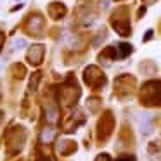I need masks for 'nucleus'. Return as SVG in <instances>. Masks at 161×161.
Returning <instances> with one entry per match:
<instances>
[{
    "label": "nucleus",
    "mask_w": 161,
    "mask_h": 161,
    "mask_svg": "<svg viewBox=\"0 0 161 161\" xmlns=\"http://www.w3.org/2000/svg\"><path fill=\"white\" fill-rule=\"evenodd\" d=\"M0 45H2V35H0Z\"/></svg>",
    "instance_id": "nucleus-5"
},
{
    "label": "nucleus",
    "mask_w": 161,
    "mask_h": 161,
    "mask_svg": "<svg viewBox=\"0 0 161 161\" xmlns=\"http://www.w3.org/2000/svg\"><path fill=\"white\" fill-rule=\"evenodd\" d=\"M118 161H135V159H133V158H119Z\"/></svg>",
    "instance_id": "nucleus-4"
},
{
    "label": "nucleus",
    "mask_w": 161,
    "mask_h": 161,
    "mask_svg": "<svg viewBox=\"0 0 161 161\" xmlns=\"http://www.w3.org/2000/svg\"><path fill=\"white\" fill-rule=\"evenodd\" d=\"M97 161H109V158L106 156V154H102V156H99V158H97Z\"/></svg>",
    "instance_id": "nucleus-3"
},
{
    "label": "nucleus",
    "mask_w": 161,
    "mask_h": 161,
    "mask_svg": "<svg viewBox=\"0 0 161 161\" xmlns=\"http://www.w3.org/2000/svg\"><path fill=\"white\" fill-rule=\"evenodd\" d=\"M52 137H54V130L52 128H45L42 132V135H40V139H42V142H50V140H52Z\"/></svg>",
    "instance_id": "nucleus-1"
},
{
    "label": "nucleus",
    "mask_w": 161,
    "mask_h": 161,
    "mask_svg": "<svg viewBox=\"0 0 161 161\" xmlns=\"http://www.w3.org/2000/svg\"><path fill=\"white\" fill-rule=\"evenodd\" d=\"M25 45H26V42H25V40H23V38H18V40L14 42V45H12V47H14V49H23Z\"/></svg>",
    "instance_id": "nucleus-2"
}]
</instances>
